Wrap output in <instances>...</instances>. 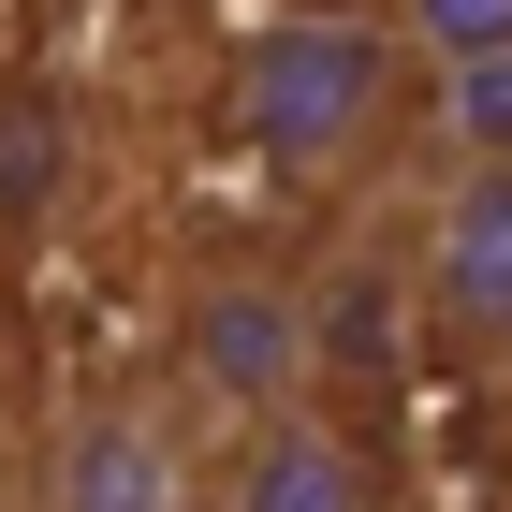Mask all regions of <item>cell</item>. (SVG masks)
Instances as JSON below:
<instances>
[{"mask_svg": "<svg viewBox=\"0 0 512 512\" xmlns=\"http://www.w3.org/2000/svg\"><path fill=\"white\" fill-rule=\"evenodd\" d=\"M425 74H469V59H512V0H366Z\"/></svg>", "mask_w": 512, "mask_h": 512, "instance_id": "7", "label": "cell"}, {"mask_svg": "<svg viewBox=\"0 0 512 512\" xmlns=\"http://www.w3.org/2000/svg\"><path fill=\"white\" fill-rule=\"evenodd\" d=\"M498 512H512V498H498Z\"/></svg>", "mask_w": 512, "mask_h": 512, "instance_id": "8", "label": "cell"}, {"mask_svg": "<svg viewBox=\"0 0 512 512\" xmlns=\"http://www.w3.org/2000/svg\"><path fill=\"white\" fill-rule=\"evenodd\" d=\"M425 161H512V59L425 74Z\"/></svg>", "mask_w": 512, "mask_h": 512, "instance_id": "6", "label": "cell"}, {"mask_svg": "<svg viewBox=\"0 0 512 512\" xmlns=\"http://www.w3.org/2000/svg\"><path fill=\"white\" fill-rule=\"evenodd\" d=\"M161 381L191 395L220 439L278 425V410H322V308H308V235H191L161 264L147 308Z\"/></svg>", "mask_w": 512, "mask_h": 512, "instance_id": "2", "label": "cell"}, {"mask_svg": "<svg viewBox=\"0 0 512 512\" xmlns=\"http://www.w3.org/2000/svg\"><path fill=\"white\" fill-rule=\"evenodd\" d=\"M220 147L308 235L425 176V59L366 0H278L220 44Z\"/></svg>", "mask_w": 512, "mask_h": 512, "instance_id": "1", "label": "cell"}, {"mask_svg": "<svg viewBox=\"0 0 512 512\" xmlns=\"http://www.w3.org/2000/svg\"><path fill=\"white\" fill-rule=\"evenodd\" d=\"M220 454L235 439L205 425L191 395L161 381V352L74 366L59 410H44V454H30V512H220Z\"/></svg>", "mask_w": 512, "mask_h": 512, "instance_id": "3", "label": "cell"}, {"mask_svg": "<svg viewBox=\"0 0 512 512\" xmlns=\"http://www.w3.org/2000/svg\"><path fill=\"white\" fill-rule=\"evenodd\" d=\"M220 512H410V439L381 410H278L220 454Z\"/></svg>", "mask_w": 512, "mask_h": 512, "instance_id": "5", "label": "cell"}, {"mask_svg": "<svg viewBox=\"0 0 512 512\" xmlns=\"http://www.w3.org/2000/svg\"><path fill=\"white\" fill-rule=\"evenodd\" d=\"M410 308H425V381L512 395V161L410 176Z\"/></svg>", "mask_w": 512, "mask_h": 512, "instance_id": "4", "label": "cell"}]
</instances>
